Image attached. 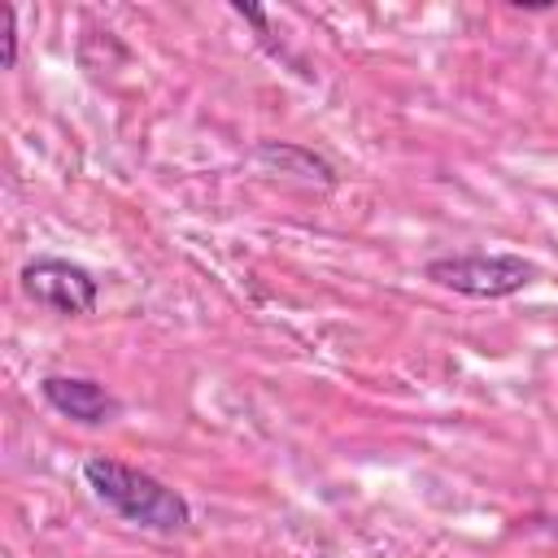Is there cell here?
Wrapping results in <instances>:
<instances>
[{"label":"cell","mask_w":558,"mask_h":558,"mask_svg":"<svg viewBox=\"0 0 558 558\" xmlns=\"http://www.w3.org/2000/svg\"><path fill=\"white\" fill-rule=\"evenodd\" d=\"M0 65L4 70L17 65V13H13V4H0Z\"/></svg>","instance_id":"cell-6"},{"label":"cell","mask_w":558,"mask_h":558,"mask_svg":"<svg viewBox=\"0 0 558 558\" xmlns=\"http://www.w3.org/2000/svg\"><path fill=\"white\" fill-rule=\"evenodd\" d=\"M39 397L57 414H65L83 427H100V423H113L122 414V401L100 379H87V375H57L52 371V375L39 379Z\"/></svg>","instance_id":"cell-4"},{"label":"cell","mask_w":558,"mask_h":558,"mask_svg":"<svg viewBox=\"0 0 558 558\" xmlns=\"http://www.w3.org/2000/svg\"><path fill=\"white\" fill-rule=\"evenodd\" d=\"M257 161H262V166H275L279 174H292V179H301V183H318V187H336V183H340L336 166H331L327 157H318L314 148H305V144L262 140V144H257Z\"/></svg>","instance_id":"cell-5"},{"label":"cell","mask_w":558,"mask_h":558,"mask_svg":"<svg viewBox=\"0 0 558 558\" xmlns=\"http://www.w3.org/2000/svg\"><path fill=\"white\" fill-rule=\"evenodd\" d=\"M83 484L92 488V497L105 510H113L118 519H126L144 532L174 536V532H187V523H192V506L179 488H170L166 480H157L140 466H126L118 458L92 453L83 462Z\"/></svg>","instance_id":"cell-1"},{"label":"cell","mask_w":558,"mask_h":558,"mask_svg":"<svg viewBox=\"0 0 558 558\" xmlns=\"http://www.w3.org/2000/svg\"><path fill=\"white\" fill-rule=\"evenodd\" d=\"M423 275L436 288H449L458 296L501 301V296H514L527 283H536L541 266L519 253H453V257H432L423 266Z\"/></svg>","instance_id":"cell-2"},{"label":"cell","mask_w":558,"mask_h":558,"mask_svg":"<svg viewBox=\"0 0 558 558\" xmlns=\"http://www.w3.org/2000/svg\"><path fill=\"white\" fill-rule=\"evenodd\" d=\"M17 279H22V292H26L35 305H44V310H52V314H61V318L92 314L96 301H100L96 275H92L87 266L70 262V257H31Z\"/></svg>","instance_id":"cell-3"}]
</instances>
